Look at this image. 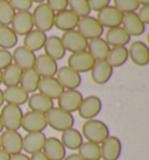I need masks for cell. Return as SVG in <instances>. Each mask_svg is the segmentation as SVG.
Returning <instances> with one entry per match:
<instances>
[{
    "instance_id": "83f0119b",
    "label": "cell",
    "mask_w": 149,
    "mask_h": 160,
    "mask_svg": "<svg viewBox=\"0 0 149 160\" xmlns=\"http://www.w3.org/2000/svg\"><path fill=\"white\" fill-rule=\"evenodd\" d=\"M2 93H4V101L6 102V104H13L18 107L26 104L29 97V95L20 85L7 87L5 88V90H2Z\"/></svg>"
},
{
    "instance_id": "8992f818",
    "label": "cell",
    "mask_w": 149,
    "mask_h": 160,
    "mask_svg": "<svg viewBox=\"0 0 149 160\" xmlns=\"http://www.w3.org/2000/svg\"><path fill=\"white\" fill-rule=\"evenodd\" d=\"M101 109H103V102L100 98L94 95H90V96L83 97V101L80 103L77 112L80 118L89 120L94 119L101 112Z\"/></svg>"
},
{
    "instance_id": "d6986e66",
    "label": "cell",
    "mask_w": 149,
    "mask_h": 160,
    "mask_svg": "<svg viewBox=\"0 0 149 160\" xmlns=\"http://www.w3.org/2000/svg\"><path fill=\"white\" fill-rule=\"evenodd\" d=\"M12 60L15 66H18L22 70H26V69L34 68L36 55L35 53L25 48L23 46H19V47L14 48L13 53H12Z\"/></svg>"
},
{
    "instance_id": "2e32d148",
    "label": "cell",
    "mask_w": 149,
    "mask_h": 160,
    "mask_svg": "<svg viewBox=\"0 0 149 160\" xmlns=\"http://www.w3.org/2000/svg\"><path fill=\"white\" fill-rule=\"evenodd\" d=\"M9 27L13 29V32L18 36H25L31 31L34 29L33 23V17L29 11L25 12H15L12 22Z\"/></svg>"
},
{
    "instance_id": "e575fe53",
    "label": "cell",
    "mask_w": 149,
    "mask_h": 160,
    "mask_svg": "<svg viewBox=\"0 0 149 160\" xmlns=\"http://www.w3.org/2000/svg\"><path fill=\"white\" fill-rule=\"evenodd\" d=\"M78 154L83 160H100V145L96 142H85L77 150Z\"/></svg>"
},
{
    "instance_id": "ab89813d",
    "label": "cell",
    "mask_w": 149,
    "mask_h": 160,
    "mask_svg": "<svg viewBox=\"0 0 149 160\" xmlns=\"http://www.w3.org/2000/svg\"><path fill=\"white\" fill-rule=\"evenodd\" d=\"M11 6L13 7L15 12H25V11H29L33 6L31 0H8Z\"/></svg>"
},
{
    "instance_id": "9c48e42d",
    "label": "cell",
    "mask_w": 149,
    "mask_h": 160,
    "mask_svg": "<svg viewBox=\"0 0 149 160\" xmlns=\"http://www.w3.org/2000/svg\"><path fill=\"white\" fill-rule=\"evenodd\" d=\"M56 80L64 90H77L82 84V76L77 71L72 70L68 66H63L57 69Z\"/></svg>"
},
{
    "instance_id": "db71d44e",
    "label": "cell",
    "mask_w": 149,
    "mask_h": 160,
    "mask_svg": "<svg viewBox=\"0 0 149 160\" xmlns=\"http://www.w3.org/2000/svg\"><path fill=\"white\" fill-rule=\"evenodd\" d=\"M2 84V81H1V70H0V85Z\"/></svg>"
},
{
    "instance_id": "7bdbcfd3",
    "label": "cell",
    "mask_w": 149,
    "mask_h": 160,
    "mask_svg": "<svg viewBox=\"0 0 149 160\" xmlns=\"http://www.w3.org/2000/svg\"><path fill=\"white\" fill-rule=\"evenodd\" d=\"M88 2H89V6H90L91 12H92V11L99 12L100 9H103L104 7L110 5L111 0H88Z\"/></svg>"
},
{
    "instance_id": "5bb4252c",
    "label": "cell",
    "mask_w": 149,
    "mask_h": 160,
    "mask_svg": "<svg viewBox=\"0 0 149 160\" xmlns=\"http://www.w3.org/2000/svg\"><path fill=\"white\" fill-rule=\"evenodd\" d=\"M128 50V58L137 67H146L149 63V48L142 41L131 42Z\"/></svg>"
},
{
    "instance_id": "8fae6325",
    "label": "cell",
    "mask_w": 149,
    "mask_h": 160,
    "mask_svg": "<svg viewBox=\"0 0 149 160\" xmlns=\"http://www.w3.org/2000/svg\"><path fill=\"white\" fill-rule=\"evenodd\" d=\"M82 101L83 95L78 90H63V92L57 98V108L69 113H74L78 110Z\"/></svg>"
},
{
    "instance_id": "f1b7e54d",
    "label": "cell",
    "mask_w": 149,
    "mask_h": 160,
    "mask_svg": "<svg viewBox=\"0 0 149 160\" xmlns=\"http://www.w3.org/2000/svg\"><path fill=\"white\" fill-rule=\"evenodd\" d=\"M46 39H47V34L44 32H41L39 29H33L23 36V45L22 46L28 50L35 53V52L43 49Z\"/></svg>"
},
{
    "instance_id": "e0dca14e",
    "label": "cell",
    "mask_w": 149,
    "mask_h": 160,
    "mask_svg": "<svg viewBox=\"0 0 149 160\" xmlns=\"http://www.w3.org/2000/svg\"><path fill=\"white\" fill-rule=\"evenodd\" d=\"M78 17L74 12H71L69 8H66L55 13L54 27H56V29L62 31L64 33V32L76 29V27L78 25Z\"/></svg>"
},
{
    "instance_id": "6f0895ef",
    "label": "cell",
    "mask_w": 149,
    "mask_h": 160,
    "mask_svg": "<svg viewBox=\"0 0 149 160\" xmlns=\"http://www.w3.org/2000/svg\"><path fill=\"white\" fill-rule=\"evenodd\" d=\"M100 160H101V159H100Z\"/></svg>"
},
{
    "instance_id": "f907efd6",
    "label": "cell",
    "mask_w": 149,
    "mask_h": 160,
    "mask_svg": "<svg viewBox=\"0 0 149 160\" xmlns=\"http://www.w3.org/2000/svg\"><path fill=\"white\" fill-rule=\"evenodd\" d=\"M137 4L140 6H146V5H149V0H137Z\"/></svg>"
},
{
    "instance_id": "f6af8a7d",
    "label": "cell",
    "mask_w": 149,
    "mask_h": 160,
    "mask_svg": "<svg viewBox=\"0 0 149 160\" xmlns=\"http://www.w3.org/2000/svg\"><path fill=\"white\" fill-rule=\"evenodd\" d=\"M9 160H31V156H28L23 152H20V153H15V154H12Z\"/></svg>"
},
{
    "instance_id": "d590c367",
    "label": "cell",
    "mask_w": 149,
    "mask_h": 160,
    "mask_svg": "<svg viewBox=\"0 0 149 160\" xmlns=\"http://www.w3.org/2000/svg\"><path fill=\"white\" fill-rule=\"evenodd\" d=\"M18 43V35L13 32L9 26L0 25V49L15 48Z\"/></svg>"
},
{
    "instance_id": "d6a6232c",
    "label": "cell",
    "mask_w": 149,
    "mask_h": 160,
    "mask_svg": "<svg viewBox=\"0 0 149 160\" xmlns=\"http://www.w3.org/2000/svg\"><path fill=\"white\" fill-rule=\"evenodd\" d=\"M106 62L112 68H119L128 61V50L126 47H112L106 56Z\"/></svg>"
},
{
    "instance_id": "4316f807",
    "label": "cell",
    "mask_w": 149,
    "mask_h": 160,
    "mask_svg": "<svg viewBox=\"0 0 149 160\" xmlns=\"http://www.w3.org/2000/svg\"><path fill=\"white\" fill-rule=\"evenodd\" d=\"M28 108L31 111H36L41 112V113H47V112L54 108V101L50 98L46 97L44 95L40 92H34L31 93V96L28 97L27 101Z\"/></svg>"
},
{
    "instance_id": "f546056e",
    "label": "cell",
    "mask_w": 149,
    "mask_h": 160,
    "mask_svg": "<svg viewBox=\"0 0 149 160\" xmlns=\"http://www.w3.org/2000/svg\"><path fill=\"white\" fill-rule=\"evenodd\" d=\"M110 48L111 47L106 43V41L103 38H97L88 41L86 50L96 61H103V60H106Z\"/></svg>"
},
{
    "instance_id": "30bf717a",
    "label": "cell",
    "mask_w": 149,
    "mask_h": 160,
    "mask_svg": "<svg viewBox=\"0 0 149 160\" xmlns=\"http://www.w3.org/2000/svg\"><path fill=\"white\" fill-rule=\"evenodd\" d=\"M66 62H68L66 64L68 67L77 71L78 74H82V72H88L91 70L96 60L90 55L88 50H83V52L70 54Z\"/></svg>"
},
{
    "instance_id": "9a60e30c",
    "label": "cell",
    "mask_w": 149,
    "mask_h": 160,
    "mask_svg": "<svg viewBox=\"0 0 149 160\" xmlns=\"http://www.w3.org/2000/svg\"><path fill=\"white\" fill-rule=\"evenodd\" d=\"M123 152L121 140L115 136H108L100 144L101 160H118Z\"/></svg>"
},
{
    "instance_id": "7a4b0ae2",
    "label": "cell",
    "mask_w": 149,
    "mask_h": 160,
    "mask_svg": "<svg viewBox=\"0 0 149 160\" xmlns=\"http://www.w3.org/2000/svg\"><path fill=\"white\" fill-rule=\"evenodd\" d=\"M47 125L57 132H63L68 129L74 128V118L72 113L62 110L60 108L54 107L46 113Z\"/></svg>"
},
{
    "instance_id": "4dcf8cb0",
    "label": "cell",
    "mask_w": 149,
    "mask_h": 160,
    "mask_svg": "<svg viewBox=\"0 0 149 160\" xmlns=\"http://www.w3.org/2000/svg\"><path fill=\"white\" fill-rule=\"evenodd\" d=\"M60 140L63 144V146L65 147V150H70V151H77L79 146L82 145V142H84L80 131L74 128L63 131Z\"/></svg>"
},
{
    "instance_id": "74e56055",
    "label": "cell",
    "mask_w": 149,
    "mask_h": 160,
    "mask_svg": "<svg viewBox=\"0 0 149 160\" xmlns=\"http://www.w3.org/2000/svg\"><path fill=\"white\" fill-rule=\"evenodd\" d=\"M15 15V11L11 6L8 0L0 1V25L1 26H9Z\"/></svg>"
},
{
    "instance_id": "4fadbf2b",
    "label": "cell",
    "mask_w": 149,
    "mask_h": 160,
    "mask_svg": "<svg viewBox=\"0 0 149 160\" xmlns=\"http://www.w3.org/2000/svg\"><path fill=\"white\" fill-rule=\"evenodd\" d=\"M1 150L7 152L9 156L22 152V136L18 131L4 130L0 133Z\"/></svg>"
},
{
    "instance_id": "cb8c5ba5",
    "label": "cell",
    "mask_w": 149,
    "mask_h": 160,
    "mask_svg": "<svg viewBox=\"0 0 149 160\" xmlns=\"http://www.w3.org/2000/svg\"><path fill=\"white\" fill-rule=\"evenodd\" d=\"M63 88L58 83L56 77H41L37 87V91L50 99H57L63 92Z\"/></svg>"
},
{
    "instance_id": "9f6ffc18",
    "label": "cell",
    "mask_w": 149,
    "mask_h": 160,
    "mask_svg": "<svg viewBox=\"0 0 149 160\" xmlns=\"http://www.w3.org/2000/svg\"><path fill=\"white\" fill-rule=\"evenodd\" d=\"M0 1H1V0H0Z\"/></svg>"
},
{
    "instance_id": "bcb514c9",
    "label": "cell",
    "mask_w": 149,
    "mask_h": 160,
    "mask_svg": "<svg viewBox=\"0 0 149 160\" xmlns=\"http://www.w3.org/2000/svg\"><path fill=\"white\" fill-rule=\"evenodd\" d=\"M31 160H49L42 151L35 152L31 156Z\"/></svg>"
},
{
    "instance_id": "7dc6e473",
    "label": "cell",
    "mask_w": 149,
    "mask_h": 160,
    "mask_svg": "<svg viewBox=\"0 0 149 160\" xmlns=\"http://www.w3.org/2000/svg\"><path fill=\"white\" fill-rule=\"evenodd\" d=\"M63 160H83V159H82L77 153H71V154H68V156L64 157Z\"/></svg>"
},
{
    "instance_id": "b9f144b4",
    "label": "cell",
    "mask_w": 149,
    "mask_h": 160,
    "mask_svg": "<svg viewBox=\"0 0 149 160\" xmlns=\"http://www.w3.org/2000/svg\"><path fill=\"white\" fill-rule=\"evenodd\" d=\"M46 4L48 5L55 13L68 8V0H46Z\"/></svg>"
},
{
    "instance_id": "8d00e7d4",
    "label": "cell",
    "mask_w": 149,
    "mask_h": 160,
    "mask_svg": "<svg viewBox=\"0 0 149 160\" xmlns=\"http://www.w3.org/2000/svg\"><path fill=\"white\" fill-rule=\"evenodd\" d=\"M68 7L78 18L88 17L91 13L88 0H68Z\"/></svg>"
},
{
    "instance_id": "681fc988",
    "label": "cell",
    "mask_w": 149,
    "mask_h": 160,
    "mask_svg": "<svg viewBox=\"0 0 149 160\" xmlns=\"http://www.w3.org/2000/svg\"><path fill=\"white\" fill-rule=\"evenodd\" d=\"M4 103H5V101H4V93H2V90L0 89V108L4 105Z\"/></svg>"
},
{
    "instance_id": "7c38bea8",
    "label": "cell",
    "mask_w": 149,
    "mask_h": 160,
    "mask_svg": "<svg viewBox=\"0 0 149 160\" xmlns=\"http://www.w3.org/2000/svg\"><path fill=\"white\" fill-rule=\"evenodd\" d=\"M123 13H121L118 8H115L112 5H108L97 12L96 19L99 21L104 28H114V27L121 26Z\"/></svg>"
},
{
    "instance_id": "484cf974",
    "label": "cell",
    "mask_w": 149,
    "mask_h": 160,
    "mask_svg": "<svg viewBox=\"0 0 149 160\" xmlns=\"http://www.w3.org/2000/svg\"><path fill=\"white\" fill-rule=\"evenodd\" d=\"M43 50L47 56L55 60L56 62L64 58L66 53L64 46L61 41V38H58L56 35L47 36L43 46Z\"/></svg>"
},
{
    "instance_id": "6da1fadb",
    "label": "cell",
    "mask_w": 149,
    "mask_h": 160,
    "mask_svg": "<svg viewBox=\"0 0 149 160\" xmlns=\"http://www.w3.org/2000/svg\"><path fill=\"white\" fill-rule=\"evenodd\" d=\"M80 133L83 136V139H85L86 142H96L100 145L110 136V129L103 120L94 118L84 122Z\"/></svg>"
},
{
    "instance_id": "1f68e13d",
    "label": "cell",
    "mask_w": 149,
    "mask_h": 160,
    "mask_svg": "<svg viewBox=\"0 0 149 160\" xmlns=\"http://www.w3.org/2000/svg\"><path fill=\"white\" fill-rule=\"evenodd\" d=\"M40 78L41 77L39 76V74L36 72L34 68L26 69V70H22V75H21V78H20L19 85L27 93H34L37 90Z\"/></svg>"
},
{
    "instance_id": "d4e9b609",
    "label": "cell",
    "mask_w": 149,
    "mask_h": 160,
    "mask_svg": "<svg viewBox=\"0 0 149 160\" xmlns=\"http://www.w3.org/2000/svg\"><path fill=\"white\" fill-rule=\"evenodd\" d=\"M104 34H105L104 40L111 48L112 47H126V45L131 42V36L125 32V29L121 26L108 28L106 32H104Z\"/></svg>"
},
{
    "instance_id": "277c9868",
    "label": "cell",
    "mask_w": 149,
    "mask_h": 160,
    "mask_svg": "<svg viewBox=\"0 0 149 160\" xmlns=\"http://www.w3.org/2000/svg\"><path fill=\"white\" fill-rule=\"evenodd\" d=\"M22 116H23V112L21 108L18 105H13V104L2 105L0 110V117L4 125V130L18 131L21 128Z\"/></svg>"
},
{
    "instance_id": "ac0fdd59",
    "label": "cell",
    "mask_w": 149,
    "mask_h": 160,
    "mask_svg": "<svg viewBox=\"0 0 149 160\" xmlns=\"http://www.w3.org/2000/svg\"><path fill=\"white\" fill-rule=\"evenodd\" d=\"M47 136L43 132H29L22 137V151L28 156L42 151Z\"/></svg>"
},
{
    "instance_id": "60d3db41",
    "label": "cell",
    "mask_w": 149,
    "mask_h": 160,
    "mask_svg": "<svg viewBox=\"0 0 149 160\" xmlns=\"http://www.w3.org/2000/svg\"><path fill=\"white\" fill-rule=\"evenodd\" d=\"M13 63L12 53L7 49H0V70H4L6 67Z\"/></svg>"
},
{
    "instance_id": "44dd1931",
    "label": "cell",
    "mask_w": 149,
    "mask_h": 160,
    "mask_svg": "<svg viewBox=\"0 0 149 160\" xmlns=\"http://www.w3.org/2000/svg\"><path fill=\"white\" fill-rule=\"evenodd\" d=\"M42 152L49 160H63L66 156V150L61 140L56 137H47Z\"/></svg>"
},
{
    "instance_id": "7402d4cb",
    "label": "cell",
    "mask_w": 149,
    "mask_h": 160,
    "mask_svg": "<svg viewBox=\"0 0 149 160\" xmlns=\"http://www.w3.org/2000/svg\"><path fill=\"white\" fill-rule=\"evenodd\" d=\"M34 69L40 77H55L58 66L55 60L50 58L46 54H41L36 56Z\"/></svg>"
},
{
    "instance_id": "836d02e7",
    "label": "cell",
    "mask_w": 149,
    "mask_h": 160,
    "mask_svg": "<svg viewBox=\"0 0 149 160\" xmlns=\"http://www.w3.org/2000/svg\"><path fill=\"white\" fill-rule=\"evenodd\" d=\"M22 75V69L15 66L14 63L9 64L8 67H6L4 70H1V81L2 84L7 88V87H14V85H19L20 83V78Z\"/></svg>"
},
{
    "instance_id": "f35d334b",
    "label": "cell",
    "mask_w": 149,
    "mask_h": 160,
    "mask_svg": "<svg viewBox=\"0 0 149 160\" xmlns=\"http://www.w3.org/2000/svg\"><path fill=\"white\" fill-rule=\"evenodd\" d=\"M113 6L123 14L136 12L140 7L137 0H113Z\"/></svg>"
},
{
    "instance_id": "c3c4849f",
    "label": "cell",
    "mask_w": 149,
    "mask_h": 160,
    "mask_svg": "<svg viewBox=\"0 0 149 160\" xmlns=\"http://www.w3.org/2000/svg\"><path fill=\"white\" fill-rule=\"evenodd\" d=\"M9 158H11V156L8 153L0 148V160H9Z\"/></svg>"
},
{
    "instance_id": "ba28073f",
    "label": "cell",
    "mask_w": 149,
    "mask_h": 160,
    "mask_svg": "<svg viewBox=\"0 0 149 160\" xmlns=\"http://www.w3.org/2000/svg\"><path fill=\"white\" fill-rule=\"evenodd\" d=\"M61 41L64 46L65 52L71 54L86 50L88 47V40L76 29L64 32L61 36Z\"/></svg>"
},
{
    "instance_id": "603a6c76",
    "label": "cell",
    "mask_w": 149,
    "mask_h": 160,
    "mask_svg": "<svg viewBox=\"0 0 149 160\" xmlns=\"http://www.w3.org/2000/svg\"><path fill=\"white\" fill-rule=\"evenodd\" d=\"M121 27L128 35L131 36H140L142 35L146 31V25L141 22L136 12L132 13H125L121 21Z\"/></svg>"
},
{
    "instance_id": "3957f363",
    "label": "cell",
    "mask_w": 149,
    "mask_h": 160,
    "mask_svg": "<svg viewBox=\"0 0 149 160\" xmlns=\"http://www.w3.org/2000/svg\"><path fill=\"white\" fill-rule=\"evenodd\" d=\"M31 17L35 29L47 33L54 27L55 12L46 2L37 4V6L31 12Z\"/></svg>"
},
{
    "instance_id": "ee69618b",
    "label": "cell",
    "mask_w": 149,
    "mask_h": 160,
    "mask_svg": "<svg viewBox=\"0 0 149 160\" xmlns=\"http://www.w3.org/2000/svg\"><path fill=\"white\" fill-rule=\"evenodd\" d=\"M137 17L141 20V22L143 25H148L149 23V5L146 6H140L137 8Z\"/></svg>"
},
{
    "instance_id": "52a82bcc",
    "label": "cell",
    "mask_w": 149,
    "mask_h": 160,
    "mask_svg": "<svg viewBox=\"0 0 149 160\" xmlns=\"http://www.w3.org/2000/svg\"><path fill=\"white\" fill-rule=\"evenodd\" d=\"M46 115L36 111H27L22 116L21 128L27 133L29 132H43L47 129Z\"/></svg>"
},
{
    "instance_id": "5b68a950",
    "label": "cell",
    "mask_w": 149,
    "mask_h": 160,
    "mask_svg": "<svg viewBox=\"0 0 149 160\" xmlns=\"http://www.w3.org/2000/svg\"><path fill=\"white\" fill-rule=\"evenodd\" d=\"M76 31L79 32L88 41L92 40V39H97V38H101L104 32H105L104 27L101 26L99 21L92 15L79 18Z\"/></svg>"
},
{
    "instance_id": "f5cc1de1",
    "label": "cell",
    "mask_w": 149,
    "mask_h": 160,
    "mask_svg": "<svg viewBox=\"0 0 149 160\" xmlns=\"http://www.w3.org/2000/svg\"><path fill=\"white\" fill-rule=\"evenodd\" d=\"M4 131V125H2V122H1V117H0V133Z\"/></svg>"
},
{
    "instance_id": "816d5d0a",
    "label": "cell",
    "mask_w": 149,
    "mask_h": 160,
    "mask_svg": "<svg viewBox=\"0 0 149 160\" xmlns=\"http://www.w3.org/2000/svg\"><path fill=\"white\" fill-rule=\"evenodd\" d=\"M46 0H31V2L34 4V2H36V4H42V2H44Z\"/></svg>"
},
{
    "instance_id": "11a10c76",
    "label": "cell",
    "mask_w": 149,
    "mask_h": 160,
    "mask_svg": "<svg viewBox=\"0 0 149 160\" xmlns=\"http://www.w3.org/2000/svg\"><path fill=\"white\" fill-rule=\"evenodd\" d=\"M0 148H1V140H0Z\"/></svg>"
},
{
    "instance_id": "ffe728a7",
    "label": "cell",
    "mask_w": 149,
    "mask_h": 160,
    "mask_svg": "<svg viewBox=\"0 0 149 160\" xmlns=\"http://www.w3.org/2000/svg\"><path fill=\"white\" fill-rule=\"evenodd\" d=\"M90 74H91V80L93 81V83L103 85L111 80V77L113 75V68L105 60L96 61L90 70Z\"/></svg>"
}]
</instances>
